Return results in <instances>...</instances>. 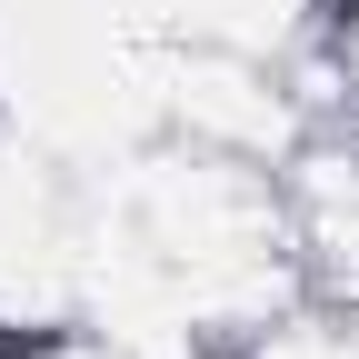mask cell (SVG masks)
<instances>
[{
    "label": "cell",
    "mask_w": 359,
    "mask_h": 359,
    "mask_svg": "<svg viewBox=\"0 0 359 359\" xmlns=\"http://www.w3.org/2000/svg\"><path fill=\"white\" fill-rule=\"evenodd\" d=\"M0 359H11V349H0Z\"/></svg>",
    "instance_id": "7a4b0ae2"
},
{
    "label": "cell",
    "mask_w": 359,
    "mask_h": 359,
    "mask_svg": "<svg viewBox=\"0 0 359 359\" xmlns=\"http://www.w3.org/2000/svg\"><path fill=\"white\" fill-rule=\"evenodd\" d=\"M150 110H160L170 140L230 150L250 170H280L309 130H320L309 100H299V80H290V60H259V50H240V40H190V50H170Z\"/></svg>",
    "instance_id": "6da1fadb"
}]
</instances>
